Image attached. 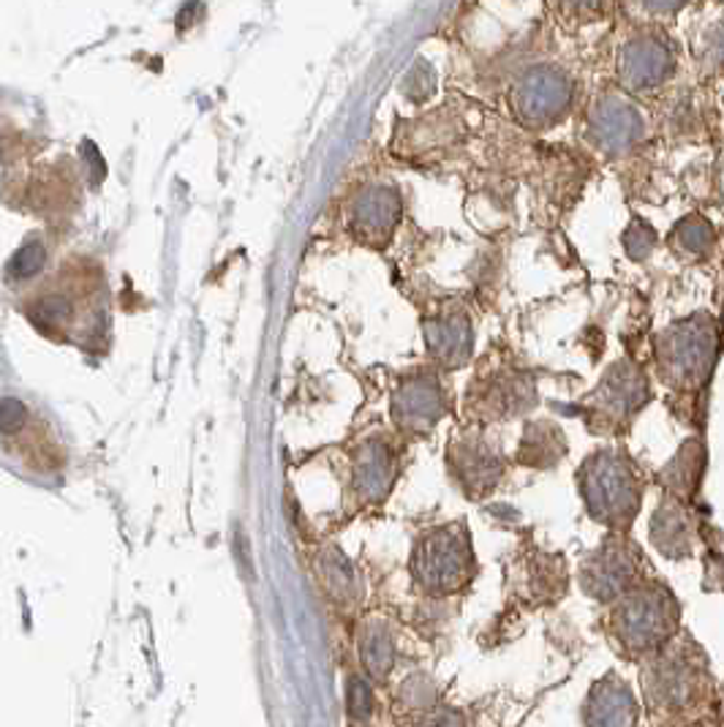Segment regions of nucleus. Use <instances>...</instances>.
<instances>
[{"label":"nucleus","mask_w":724,"mask_h":727,"mask_svg":"<svg viewBox=\"0 0 724 727\" xmlns=\"http://www.w3.org/2000/svg\"><path fill=\"white\" fill-rule=\"evenodd\" d=\"M681 624V608L667 586L643 581L616 599L610 613L613 643L629 657H654L670 646Z\"/></svg>","instance_id":"f257e3e1"},{"label":"nucleus","mask_w":724,"mask_h":727,"mask_svg":"<svg viewBox=\"0 0 724 727\" xmlns=\"http://www.w3.org/2000/svg\"><path fill=\"white\" fill-rule=\"evenodd\" d=\"M578 485L585 510L596 523L616 534L632 526L643 504V482L627 455L618 450H596L580 466Z\"/></svg>","instance_id":"f03ea898"},{"label":"nucleus","mask_w":724,"mask_h":727,"mask_svg":"<svg viewBox=\"0 0 724 727\" xmlns=\"http://www.w3.org/2000/svg\"><path fill=\"white\" fill-rule=\"evenodd\" d=\"M720 355V327L709 313H692L656 335V368L662 382L676 390L709 384Z\"/></svg>","instance_id":"7ed1b4c3"},{"label":"nucleus","mask_w":724,"mask_h":727,"mask_svg":"<svg viewBox=\"0 0 724 727\" xmlns=\"http://www.w3.org/2000/svg\"><path fill=\"white\" fill-rule=\"evenodd\" d=\"M412 581L430 597H450L466 588L477 572L466 523L428 528L412 548Z\"/></svg>","instance_id":"20e7f679"},{"label":"nucleus","mask_w":724,"mask_h":727,"mask_svg":"<svg viewBox=\"0 0 724 727\" xmlns=\"http://www.w3.org/2000/svg\"><path fill=\"white\" fill-rule=\"evenodd\" d=\"M643 690L651 706L665 714H687L705 703L709 670L700 657L676 641L649 657L643 670Z\"/></svg>","instance_id":"39448f33"},{"label":"nucleus","mask_w":724,"mask_h":727,"mask_svg":"<svg viewBox=\"0 0 724 727\" xmlns=\"http://www.w3.org/2000/svg\"><path fill=\"white\" fill-rule=\"evenodd\" d=\"M574 98V82L563 69L550 63L529 65L510 85V112L523 129L547 131L567 118Z\"/></svg>","instance_id":"423d86ee"},{"label":"nucleus","mask_w":724,"mask_h":727,"mask_svg":"<svg viewBox=\"0 0 724 727\" xmlns=\"http://www.w3.org/2000/svg\"><path fill=\"white\" fill-rule=\"evenodd\" d=\"M649 398L651 390L645 373L629 360L616 362L607 368L589 398L591 428L594 431H618L621 426H629V420L649 404Z\"/></svg>","instance_id":"0eeeda50"},{"label":"nucleus","mask_w":724,"mask_h":727,"mask_svg":"<svg viewBox=\"0 0 724 727\" xmlns=\"http://www.w3.org/2000/svg\"><path fill=\"white\" fill-rule=\"evenodd\" d=\"M640 581V550L627 537H610L580 564V586L596 603H616Z\"/></svg>","instance_id":"6e6552de"},{"label":"nucleus","mask_w":724,"mask_h":727,"mask_svg":"<svg viewBox=\"0 0 724 727\" xmlns=\"http://www.w3.org/2000/svg\"><path fill=\"white\" fill-rule=\"evenodd\" d=\"M534 406H537V384L529 373L512 371V368H505V371L499 368L488 377H477L468 388L466 398V409L477 420L488 422L526 415Z\"/></svg>","instance_id":"1a4fd4ad"},{"label":"nucleus","mask_w":724,"mask_h":727,"mask_svg":"<svg viewBox=\"0 0 724 727\" xmlns=\"http://www.w3.org/2000/svg\"><path fill=\"white\" fill-rule=\"evenodd\" d=\"M401 218L403 200L395 186L390 183L363 186L346 207V224H349L352 238L363 246L376 248V251L390 246Z\"/></svg>","instance_id":"9d476101"},{"label":"nucleus","mask_w":724,"mask_h":727,"mask_svg":"<svg viewBox=\"0 0 724 727\" xmlns=\"http://www.w3.org/2000/svg\"><path fill=\"white\" fill-rule=\"evenodd\" d=\"M392 422L406 437H423L434 431L447 412V395L439 377L430 371H414L392 393Z\"/></svg>","instance_id":"9b49d317"},{"label":"nucleus","mask_w":724,"mask_h":727,"mask_svg":"<svg viewBox=\"0 0 724 727\" xmlns=\"http://www.w3.org/2000/svg\"><path fill=\"white\" fill-rule=\"evenodd\" d=\"M589 140L602 153H627L645 134L643 115L629 98L618 93H602L589 109Z\"/></svg>","instance_id":"f8f14e48"},{"label":"nucleus","mask_w":724,"mask_h":727,"mask_svg":"<svg viewBox=\"0 0 724 727\" xmlns=\"http://www.w3.org/2000/svg\"><path fill=\"white\" fill-rule=\"evenodd\" d=\"M447 464H450L452 477L461 485L463 493L472 496V499L494 493L496 485L505 477V455L479 433L458 437L450 444Z\"/></svg>","instance_id":"ddd939ff"},{"label":"nucleus","mask_w":724,"mask_h":727,"mask_svg":"<svg viewBox=\"0 0 724 727\" xmlns=\"http://www.w3.org/2000/svg\"><path fill=\"white\" fill-rule=\"evenodd\" d=\"M423 335L430 360L439 368L455 371L472 360L474 330L461 302H444L434 313H428L423 322Z\"/></svg>","instance_id":"4468645a"},{"label":"nucleus","mask_w":724,"mask_h":727,"mask_svg":"<svg viewBox=\"0 0 724 727\" xmlns=\"http://www.w3.org/2000/svg\"><path fill=\"white\" fill-rule=\"evenodd\" d=\"M676 60L670 44L656 33H638L618 52V82L632 93L654 91L670 80Z\"/></svg>","instance_id":"2eb2a0df"},{"label":"nucleus","mask_w":724,"mask_h":727,"mask_svg":"<svg viewBox=\"0 0 724 727\" xmlns=\"http://www.w3.org/2000/svg\"><path fill=\"white\" fill-rule=\"evenodd\" d=\"M397 475V453L384 437L363 439L352 450V493L363 506L381 504Z\"/></svg>","instance_id":"dca6fc26"},{"label":"nucleus","mask_w":724,"mask_h":727,"mask_svg":"<svg viewBox=\"0 0 724 727\" xmlns=\"http://www.w3.org/2000/svg\"><path fill=\"white\" fill-rule=\"evenodd\" d=\"M461 120L447 109H439V112H428L403 123L395 136V151L403 158H434L452 151L461 142Z\"/></svg>","instance_id":"f3484780"},{"label":"nucleus","mask_w":724,"mask_h":727,"mask_svg":"<svg viewBox=\"0 0 724 727\" xmlns=\"http://www.w3.org/2000/svg\"><path fill=\"white\" fill-rule=\"evenodd\" d=\"M638 698L621 676L607 674L605 679L591 687L583 708L585 727H638Z\"/></svg>","instance_id":"a211bd4d"},{"label":"nucleus","mask_w":724,"mask_h":727,"mask_svg":"<svg viewBox=\"0 0 724 727\" xmlns=\"http://www.w3.org/2000/svg\"><path fill=\"white\" fill-rule=\"evenodd\" d=\"M695 517L681 496L665 493L651 515V545L667 559H687L695 548Z\"/></svg>","instance_id":"6ab92c4d"},{"label":"nucleus","mask_w":724,"mask_h":727,"mask_svg":"<svg viewBox=\"0 0 724 727\" xmlns=\"http://www.w3.org/2000/svg\"><path fill=\"white\" fill-rule=\"evenodd\" d=\"M313 572H317L319 586H322V592L328 594V599L333 605L349 610L360 603V577H357L355 564L346 559L341 548L322 545V548L317 550V559H313Z\"/></svg>","instance_id":"aec40b11"},{"label":"nucleus","mask_w":724,"mask_h":727,"mask_svg":"<svg viewBox=\"0 0 724 727\" xmlns=\"http://www.w3.org/2000/svg\"><path fill=\"white\" fill-rule=\"evenodd\" d=\"M357 652L368 679L384 681L395 668L397 641L395 630L384 616H368L357 627Z\"/></svg>","instance_id":"412c9836"},{"label":"nucleus","mask_w":724,"mask_h":727,"mask_svg":"<svg viewBox=\"0 0 724 727\" xmlns=\"http://www.w3.org/2000/svg\"><path fill=\"white\" fill-rule=\"evenodd\" d=\"M567 455V439L561 428L550 420H534L523 428L518 461L532 469H550Z\"/></svg>","instance_id":"4be33fe9"},{"label":"nucleus","mask_w":724,"mask_h":727,"mask_svg":"<svg viewBox=\"0 0 724 727\" xmlns=\"http://www.w3.org/2000/svg\"><path fill=\"white\" fill-rule=\"evenodd\" d=\"M705 475V448L700 439H687L676 458L662 469L660 482L665 485V493L681 496V499H695L700 490V480Z\"/></svg>","instance_id":"5701e85b"},{"label":"nucleus","mask_w":724,"mask_h":727,"mask_svg":"<svg viewBox=\"0 0 724 727\" xmlns=\"http://www.w3.org/2000/svg\"><path fill=\"white\" fill-rule=\"evenodd\" d=\"M27 319L36 324L41 333L55 335V333H66L69 327H74V319L80 313V306H76V297L71 289H49L41 291L36 300L27 302L25 308Z\"/></svg>","instance_id":"b1692460"},{"label":"nucleus","mask_w":724,"mask_h":727,"mask_svg":"<svg viewBox=\"0 0 724 727\" xmlns=\"http://www.w3.org/2000/svg\"><path fill=\"white\" fill-rule=\"evenodd\" d=\"M670 246L676 248L678 257L705 259L711 253V248L716 246V233L709 218L689 216L673 227Z\"/></svg>","instance_id":"393cba45"},{"label":"nucleus","mask_w":724,"mask_h":727,"mask_svg":"<svg viewBox=\"0 0 724 727\" xmlns=\"http://www.w3.org/2000/svg\"><path fill=\"white\" fill-rule=\"evenodd\" d=\"M47 259H49V248L44 238H38V235L27 238L20 248H16L14 257L9 259V264H5V284L20 286L33 281L36 275H41L44 267H47Z\"/></svg>","instance_id":"a878e982"},{"label":"nucleus","mask_w":724,"mask_h":727,"mask_svg":"<svg viewBox=\"0 0 724 727\" xmlns=\"http://www.w3.org/2000/svg\"><path fill=\"white\" fill-rule=\"evenodd\" d=\"M436 71L428 60H414L412 69L406 71L401 82V93L408 98L412 104H425L430 96L436 93Z\"/></svg>","instance_id":"bb28decb"},{"label":"nucleus","mask_w":724,"mask_h":727,"mask_svg":"<svg viewBox=\"0 0 724 727\" xmlns=\"http://www.w3.org/2000/svg\"><path fill=\"white\" fill-rule=\"evenodd\" d=\"M656 240H660V235H656V229L651 227L645 218H634V222L627 227V233L621 235L624 251H627V257L634 259V262L649 259L651 253H654Z\"/></svg>","instance_id":"cd10ccee"},{"label":"nucleus","mask_w":724,"mask_h":727,"mask_svg":"<svg viewBox=\"0 0 724 727\" xmlns=\"http://www.w3.org/2000/svg\"><path fill=\"white\" fill-rule=\"evenodd\" d=\"M397 698H401V703L412 714H419L439 703V692H436V684L428 679V676H412V679L403 681Z\"/></svg>","instance_id":"c85d7f7f"},{"label":"nucleus","mask_w":724,"mask_h":727,"mask_svg":"<svg viewBox=\"0 0 724 727\" xmlns=\"http://www.w3.org/2000/svg\"><path fill=\"white\" fill-rule=\"evenodd\" d=\"M346 712L352 719L363 723L373 714V687H370L368 676H349L346 684Z\"/></svg>","instance_id":"c756f323"},{"label":"nucleus","mask_w":724,"mask_h":727,"mask_svg":"<svg viewBox=\"0 0 724 727\" xmlns=\"http://www.w3.org/2000/svg\"><path fill=\"white\" fill-rule=\"evenodd\" d=\"M700 63L714 71L724 69V20L711 25L709 31L703 33V41H700Z\"/></svg>","instance_id":"7c9ffc66"},{"label":"nucleus","mask_w":724,"mask_h":727,"mask_svg":"<svg viewBox=\"0 0 724 727\" xmlns=\"http://www.w3.org/2000/svg\"><path fill=\"white\" fill-rule=\"evenodd\" d=\"M412 727H466V719H463V714L455 712V708L436 703V706L414 714Z\"/></svg>","instance_id":"2f4dec72"},{"label":"nucleus","mask_w":724,"mask_h":727,"mask_svg":"<svg viewBox=\"0 0 724 727\" xmlns=\"http://www.w3.org/2000/svg\"><path fill=\"white\" fill-rule=\"evenodd\" d=\"M553 3H556V9L561 11L563 16H569V20L591 22L605 14L610 0H553Z\"/></svg>","instance_id":"473e14b6"},{"label":"nucleus","mask_w":724,"mask_h":727,"mask_svg":"<svg viewBox=\"0 0 724 727\" xmlns=\"http://www.w3.org/2000/svg\"><path fill=\"white\" fill-rule=\"evenodd\" d=\"M82 158H85V164H87V175H93V183L96 186L102 183L104 175H107V167H104L102 153L96 151L93 142H85V145H82Z\"/></svg>","instance_id":"72a5a7b5"},{"label":"nucleus","mask_w":724,"mask_h":727,"mask_svg":"<svg viewBox=\"0 0 724 727\" xmlns=\"http://www.w3.org/2000/svg\"><path fill=\"white\" fill-rule=\"evenodd\" d=\"M689 0H640V5H643L645 11H651V14H676L678 9H684Z\"/></svg>","instance_id":"f704fd0d"},{"label":"nucleus","mask_w":724,"mask_h":727,"mask_svg":"<svg viewBox=\"0 0 724 727\" xmlns=\"http://www.w3.org/2000/svg\"><path fill=\"white\" fill-rule=\"evenodd\" d=\"M722 335H724V313H722Z\"/></svg>","instance_id":"c9c22d12"}]
</instances>
